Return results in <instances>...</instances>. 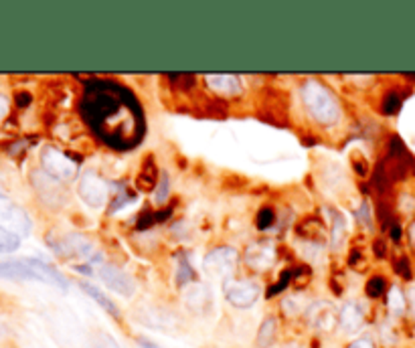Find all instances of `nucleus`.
Returning a JSON list of instances; mask_svg holds the SVG:
<instances>
[{
    "instance_id": "obj_13",
    "label": "nucleus",
    "mask_w": 415,
    "mask_h": 348,
    "mask_svg": "<svg viewBox=\"0 0 415 348\" xmlns=\"http://www.w3.org/2000/svg\"><path fill=\"white\" fill-rule=\"evenodd\" d=\"M182 302L191 312L203 314L211 308V290H207V285L203 283H191L182 292Z\"/></svg>"
},
{
    "instance_id": "obj_3",
    "label": "nucleus",
    "mask_w": 415,
    "mask_h": 348,
    "mask_svg": "<svg viewBox=\"0 0 415 348\" xmlns=\"http://www.w3.org/2000/svg\"><path fill=\"white\" fill-rule=\"evenodd\" d=\"M0 278L4 280H31V282H43L55 285L59 290H69V283L61 271L49 266L41 259H16L0 264Z\"/></svg>"
},
{
    "instance_id": "obj_21",
    "label": "nucleus",
    "mask_w": 415,
    "mask_h": 348,
    "mask_svg": "<svg viewBox=\"0 0 415 348\" xmlns=\"http://www.w3.org/2000/svg\"><path fill=\"white\" fill-rule=\"evenodd\" d=\"M387 306L393 314H403L405 310V298L399 292V288H391V292L387 294Z\"/></svg>"
},
{
    "instance_id": "obj_7",
    "label": "nucleus",
    "mask_w": 415,
    "mask_h": 348,
    "mask_svg": "<svg viewBox=\"0 0 415 348\" xmlns=\"http://www.w3.org/2000/svg\"><path fill=\"white\" fill-rule=\"evenodd\" d=\"M237 262H240V253L235 249L219 247L207 253L203 266H205V271H207L211 278L231 280V276H233V271L237 267Z\"/></svg>"
},
{
    "instance_id": "obj_23",
    "label": "nucleus",
    "mask_w": 415,
    "mask_h": 348,
    "mask_svg": "<svg viewBox=\"0 0 415 348\" xmlns=\"http://www.w3.org/2000/svg\"><path fill=\"white\" fill-rule=\"evenodd\" d=\"M160 183L156 184V191H154V202L156 205H162V202H166L168 199V176H166V172H162L159 179Z\"/></svg>"
},
{
    "instance_id": "obj_1",
    "label": "nucleus",
    "mask_w": 415,
    "mask_h": 348,
    "mask_svg": "<svg viewBox=\"0 0 415 348\" xmlns=\"http://www.w3.org/2000/svg\"><path fill=\"white\" fill-rule=\"evenodd\" d=\"M81 114L87 126L116 150H132L146 134L140 103L132 91L116 82L87 83Z\"/></svg>"
},
{
    "instance_id": "obj_5",
    "label": "nucleus",
    "mask_w": 415,
    "mask_h": 348,
    "mask_svg": "<svg viewBox=\"0 0 415 348\" xmlns=\"http://www.w3.org/2000/svg\"><path fill=\"white\" fill-rule=\"evenodd\" d=\"M110 193H112V184L104 176H99L96 170L81 172L80 183H78V197L87 207H92V209L104 207L110 200Z\"/></svg>"
},
{
    "instance_id": "obj_14",
    "label": "nucleus",
    "mask_w": 415,
    "mask_h": 348,
    "mask_svg": "<svg viewBox=\"0 0 415 348\" xmlns=\"http://www.w3.org/2000/svg\"><path fill=\"white\" fill-rule=\"evenodd\" d=\"M57 183H59V181L51 179L47 172H32V184H35V188H37L39 195L47 200V202H51V205H55V200H57V202H63L65 200V193L61 191V186Z\"/></svg>"
},
{
    "instance_id": "obj_4",
    "label": "nucleus",
    "mask_w": 415,
    "mask_h": 348,
    "mask_svg": "<svg viewBox=\"0 0 415 348\" xmlns=\"http://www.w3.org/2000/svg\"><path fill=\"white\" fill-rule=\"evenodd\" d=\"M41 165H43V170L47 172L49 176L59 181V183L73 181L80 174L78 160H73L69 154H65L63 150L55 148V146H45L41 150Z\"/></svg>"
},
{
    "instance_id": "obj_18",
    "label": "nucleus",
    "mask_w": 415,
    "mask_h": 348,
    "mask_svg": "<svg viewBox=\"0 0 415 348\" xmlns=\"http://www.w3.org/2000/svg\"><path fill=\"white\" fill-rule=\"evenodd\" d=\"M275 332H278V320L270 316L261 322L259 330H257L256 336V344L257 348H270L275 340Z\"/></svg>"
},
{
    "instance_id": "obj_22",
    "label": "nucleus",
    "mask_w": 415,
    "mask_h": 348,
    "mask_svg": "<svg viewBox=\"0 0 415 348\" xmlns=\"http://www.w3.org/2000/svg\"><path fill=\"white\" fill-rule=\"evenodd\" d=\"M399 108H401L399 94L391 91V94H387V96H385L383 114H387V116H393V114H397V112H399Z\"/></svg>"
},
{
    "instance_id": "obj_29",
    "label": "nucleus",
    "mask_w": 415,
    "mask_h": 348,
    "mask_svg": "<svg viewBox=\"0 0 415 348\" xmlns=\"http://www.w3.org/2000/svg\"><path fill=\"white\" fill-rule=\"evenodd\" d=\"M8 114V100L4 96H0V120H4Z\"/></svg>"
},
{
    "instance_id": "obj_9",
    "label": "nucleus",
    "mask_w": 415,
    "mask_h": 348,
    "mask_svg": "<svg viewBox=\"0 0 415 348\" xmlns=\"http://www.w3.org/2000/svg\"><path fill=\"white\" fill-rule=\"evenodd\" d=\"M243 259L254 271L264 273V271H270L275 266L278 249H275L272 241H257V243L247 245L245 253H243Z\"/></svg>"
},
{
    "instance_id": "obj_26",
    "label": "nucleus",
    "mask_w": 415,
    "mask_h": 348,
    "mask_svg": "<svg viewBox=\"0 0 415 348\" xmlns=\"http://www.w3.org/2000/svg\"><path fill=\"white\" fill-rule=\"evenodd\" d=\"M385 292V280L383 278H379V276H375V278H371L367 283V294L371 298H377V296H381Z\"/></svg>"
},
{
    "instance_id": "obj_8",
    "label": "nucleus",
    "mask_w": 415,
    "mask_h": 348,
    "mask_svg": "<svg viewBox=\"0 0 415 348\" xmlns=\"http://www.w3.org/2000/svg\"><path fill=\"white\" fill-rule=\"evenodd\" d=\"M261 294V285L252 280H225L223 296L235 308H249L254 306Z\"/></svg>"
},
{
    "instance_id": "obj_11",
    "label": "nucleus",
    "mask_w": 415,
    "mask_h": 348,
    "mask_svg": "<svg viewBox=\"0 0 415 348\" xmlns=\"http://www.w3.org/2000/svg\"><path fill=\"white\" fill-rule=\"evenodd\" d=\"M61 253L71 255V257H80V259H87L89 264H101V253L97 251L94 241L80 233H71L65 237L61 241Z\"/></svg>"
},
{
    "instance_id": "obj_30",
    "label": "nucleus",
    "mask_w": 415,
    "mask_h": 348,
    "mask_svg": "<svg viewBox=\"0 0 415 348\" xmlns=\"http://www.w3.org/2000/svg\"><path fill=\"white\" fill-rule=\"evenodd\" d=\"M16 103L18 105H29L31 103V96L29 94H16Z\"/></svg>"
},
{
    "instance_id": "obj_12",
    "label": "nucleus",
    "mask_w": 415,
    "mask_h": 348,
    "mask_svg": "<svg viewBox=\"0 0 415 348\" xmlns=\"http://www.w3.org/2000/svg\"><path fill=\"white\" fill-rule=\"evenodd\" d=\"M306 318H308L310 326L320 332H333L338 326V312L328 302H316V304L308 306Z\"/></svg>"
},
{
    "instance_id": "obj_6",
    "label": "nucleus",
    "mask_w": 415,
    "mask_h": 348,
    "mask_svg": "<svg viewBox=\"0 0 415 348\" xmlns=\"http://www.w3.org/2000/svg\"><path fill=\"white\" fill-rule=\"evenodd\" d=\"M0 229L15 233L20 239L27 237L32 229L31 219L25 213V209H20L2 191H0Z\"/></svg>"
},
{
    "instance_id": "obj_17",
    "label": "nucleus",
    "mask_w": 415,
    "mask_h": 348,
    "mask_svg": "<svg viewBox=\"0 0 415 348\" xmlns=\"http://www.w3.org/2000/svg\"><path fill=\"white\" fill-rule=\"evenodd\" d=\"M80 285H81V290H83L89 298L94 299V302H97V304H99V306H101L108 314L113 316V318H120V310H118V306H116L112 299L108 298L104 292H99L96 285H92V283H87V282H81Z\"/></svg>"
},
{
    "instance_id": "obj_31",
    "label": "nucleus",
    "mask_w": 415,
    "mask_h": 348,
    "mask_svg": "<svg viewBox=\"0 0 415 348\" xmlns=\"http://www.w3.org/2000/svg\"><path fill=\"white\" fill-rule=\"evenodd\" d=\"M138 344H140V347H142V348H160V347H156L154 342H150L148 338H142V336L138 338Z\"/></svg>"
},
{
    "instance_id": "obj_19",
    "label": "nucleus",
    "mask_w": 415,
    "mask_h": 348,
    "mask_svg": "<svg viewBox=\"0 0 415 348\" xmlns=\"http://www.w3.org/2000/svg\"><path fill=\"white\" fill-rule=\"evenodd\" d=\"M20 245V237L15 233L0 229V253H13Z\"/></svg>"
},
{
    "instance_id": "obj_27",
    "label": "nucleus",
    "mask_w": 415,
    "mask_h": 348,
    "mask_svg": "<svg viewBox=\"0 0 415 348\" xmlns=\"http://www.w3.org/2000/svg\"><path fill=\"white\" fill-rule=\"evenodd\" d=\"M397 271H399L405 280H411V269H409V264H407V259H405V257L399 259V264H397Z\"/></svg>"
},
{
    "instance_id": "obj_32",
    "label": "nucleus",
    "mask_w": 415,
    "mask_h": 348,
    "mask_svg": "<svg viewBox=\"0 0 415 348\" xmlns=\"http://www.w3.org/2000/svg\"><path fill=\"white\" fill-rule=\"evenodd\" d=\"M407 298H409V306H411V310H414V314H415V288L414 290H409Z\"/></svg>"
},
{
    "instance_id": "obj_33",
    "label": "nucleus",
    "mask_w": 415,
    "mask_h": 348,
    "mask_svg": "<svg viewBox=\"0 0 415 348\" xmlns=\"http://www.w3.org/2000/svg\"><path fill=\"white\" fill-rule=\"evenodd\" d=\"M409 239H411V243L415 245V223L409 227Z\"/></svg>"
},
{
    "instance_id": "obj_15",
    "label": "nucleus",
    "mask_w": 415,
    "mask_h": 348,
    "mask_svg": "<svg viewBox=\"0 0 415 348\" xmlns=\"http://www.w3.org/2000/svg\"><path fill=\"white\" fill-rule=\"evenodd\" d=\"M207 85L219 96L223 98H233V96H240L241 94V83L235 75H207Z\"/></svg>"
},
{
    "instance_id": "obj_10",
    "label": "nucleus",
    "mask_w": 415,
    "mask_h": 348,
    "mask_svg": "<svg viewBox=\"0 0 415 348\" xmlns=\"http://www.w3.org/2000/svg\"><path fill=\"white\" fill-rule=\"evenodd\" d=\"M97 276H99V280L106 283L112 292L124 296V298H132L134 292H136V283H134V280L130 278L124 269H120L118 266H112V264H99V266H97Z\"/></svg>"
},
{
    "instance_id": "obj_28",
    "label": "nucleus",
    "mask_w": 415,
    "mask_h": 348,
    "mask_svg": "<svg viewBox=\"0 0 415 348\" xmlns=\"http://www.w3.org/2000/svg\"><path fill=\"white\" fill-rule=\"evenodd\" d=\"M349 348H375V344H373L368 338H359V340H354Z\"/></svg>"
},
{
    "instance_id": "obj_2",
    "label": "nucleus",
    "mask_w": 415,
    "mask_h": 348,
    "mask_svg": "<svg viewBox=\"0 0 415 348\" xmlns=\"http://www.w3.org/2000/svg\"><path fill=\"white\" fill-rule=\"evenodd\" d=\"M302 101L310 116L322 126H335L342 116L340 103L335 94L316 79H308L302 83Z\"/></svg>"
},
{
    "instance_id": "obj_25",
    "label": "nucleus",
    "mask_w": 415,
    "mask_h": 348,
    "mask_svg": "<svg viewBox=\"0 0 415 348\" xmlns=\"http://www.w3.org/2000/svg\"><path fill=\"white\" fill-rule=\"evenodd\" d=\"M342 241H345V221H342V217L335 215V231H333V245L336 249L342 245Z\"/></svg>"
},
{
    "instance_id": "obj_34",
    "label": "nucleus",
    "mask_w": 415,
    "mask_h": 348,
    "mask_svg": "<svg viewBox=\"0 0 415 348\" xmlns=\"http://www.w3.org/2000/svg\"><path fill=\"white\" fill-rule=\"evenodd\" d=\"M0 334H2V328H0Z\"/></svg>"
},
{
    "instance_id": "obj_24",
    "label": "nucleus",
    "mask_w": 415,
    "mask_h": 348,
    "mask_svg": "<svg viewBox=\"0 0 415 348\" xmlns=\"http://www.w3.org/2000/svg\"><path fill=\"white\" fill-rule=\"evenodd\" d=\"M273 219H275V215H273L272 209H261V211L257 213V219H256L257 229H261V231L270 229V227L273 225Z\"/></svg>"
},
{
    "instance_id": "obj_16",
    "label": "nucleus",
    "mask_w": 415,
    "mask_h": 348,
    "mask_svg": "<svg viewBox=\"0 0 415 348\" xmlns=\"http://www.w3.org/2000/svg\"><path fill=\"white\" fill-rule=\"evenodd\" d=\"M363 320H365L363 310H361L357 304H352V302L345 304V306L340 308V312H338V324H340L347 332L359 330V328L363 326Z\"/></svg>"
},
{
    "instance_id": "obj_20",
    "label": "nucleus",
    "mask_w": 415,
    "mask_h": 348,
    "mask_svg": "<svg viewBox=\"0 0 415 348\" xmlns=\"http://www.w3.org/2000/svg\"><path fill=\"white\" fill-rule=\"evenodd\" d=\"M178 271H176V283L178 285H182V283L192 282V278H194V271H192V267L189 266V262H187V257L180 253L178 255Z\"/></svg>"
}]
</instances>
